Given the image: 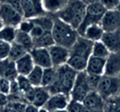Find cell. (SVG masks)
<instances>
[{"instance_id": "1", "label": "cell", "mask_w": 120, "mask_h": 112, "mask_svg": "<svg viewBox=\"0 0 120 112\" xmlns=\"http://www.w3.org/2000/svg\"><path fill=\"white\" fill-rule=\"evenodd\" d=\"M92 41L83 36H78L77 40L69 49V58L67 65L76 70L77 72L85 71L89 58L92 55Z\"/></svg>"}, {"instance_id": "2", "label": "cell", "mask_w": 120, "mask_h": 112, "mask_svg": "<svg viewBox=\"0 0 120 112\" xmlns=\"http://www.w3.org/2000/svg\"><path fill=\"white\" fill-rule=\"evenodd\" d=\"M56 69H57L56 79L53 84L47 88V90L51 95L58 94V93L70 95L78 72L67 64L57 67Z\"/></svg>"}, {"instance_id": "3", "label": "cell", "mask_w": 120, "mask_h": 112, "mask_svg": "<svg viewBox=\"0 0 120 112\" xmlns=\"http://www.w3.org/2000/svg\"><path fill=\"white\" fill-rule=\"evenodd\" d=\"M87 5L81 0H68L66 5L58 11L54 16L71 25L73 28L78 29L84 19Z\"/></svg>"}, {"instance_id": "4", "label": "cell", "mask_w": 120, "mask_h": 112, "mask_svg": "<svg viewBox=\"0 0 120 112\" xmlns=\"http://www.w3.org/2000/svg\"><path fill=\"white\" fill-rule=\"evenodd\" d=\"M53 17H54V25L51 32L53 39L55 41V44L70 49L75 43V41L77 40L78 36H79L77 29L73 28L71 25L67 24L66 22L62 21L61 19H59L58 17L54 15Z\"/></svg>"}, {"instance_id": "5", "label": "cell", "mask_w": 120, "mask_h": 112, "mask_svg": "<svg viewBox=\"0 0 120 112\" xmlns=\"http://www.w3.org/2000/svg\"><path fill=\"white\" fill-rule=\"evenodd\" d=\"M105 12H106V9L101 5V3L99 1L87 5L84 19L77 29V32L79 34V36L84 35L85 30L89 26L94 25V24H100Z\"/></svg>"}, {"instance_id": "6", "label": "cell", "mask_w": 120, "mask_h": 112, "mask_svg": "<svg viewBox=\"0 0 120 112\" xmlns=\"http://www.w3.org/2000/svg\"><path fill=\"white\" fill-rule=\"evenodd\" d=\"M96 91L105 101H108L120 93V78L106 75L101 76Z\"/></svg>"}, {"instance_id": "7", "label": "cell", "mask_w": 120, "mask_h": 112, "mask_svg": "<svg viewBox=\"0 0 120 112\" xmlns=\"http://www.w3.org/2000/svg\"><path fill=\"white\" fill-rule=\"evenodd\" d=\"M92 89L88 83V74L86 71L78 72L77 77L75 79L73 88L70 92V98L73 100L82 102L84 98L91 92Z\"/></svg>"}, {"instance_id": "8", "label": "cell", "mask_w": 120, "mask_h": 112, "mask_svg": "<svg viewBox=\"0 0 120 112\" xmlns=\"http://www.w3.org/2000/svg\"><path fill=\"white\" fill-rule=\"evenodd\" d=\"M0 19L2 20L4 26L18 28L19 24L23 21L24 17L20 11L15 9L14 7L7 4H1L0 5Z\"/></svg>"}, {"instance_id": "9", "label": "cell", "mask_w": 120, "mask_h": 112, "mask_svg": "<svg viewBox=\"0 0 120 112\" xmlns=\"http://www.w3.org/2000/svg\"><path fill=\"white\" fill-rule=\"evenodd\" d=\"M100 25L104 32H112L120 29V10H107L102 17Z\"/></svg>"}, {"instance_id": "10", "label": "cell", "mask_w": 120, "mask_h": 112, "mask_svg": "<svg viewBox=\"0 0 120 112\" xmlns=\"http://www.w3.org/2000/svg\"><path fill=\"white\" fill-rule=\"evenodd\" d=\"M48 50H49V54H50L53 67L57 68V67L67 64V61H68V58H69L68 48L54 44V45H52L51 47L48 48Z\"/></svg>"}, {"instance_id": "11", "label": "cell", "mask_w": 120, "mask_h": 112, "mask_svg": "<svg viewBox=\"0 0 120 112\" xmlns=\"http://www.w3.org/2000/svg\"><path fill=\"white\" fill-rule=\"evenodd\" d=\"M70 95L58 93V94H52L46 104L44 105V108L49 112H54L57 110L66 109L67 105L70 101Z\"/></svg>"}, {"instance_id": "12", "label": "cell", "mask_w": 120, "mask_h": 112, "mask_svg": "<svg viewBox=\"0 0 120 112\" xmlns=\"http://www.w3.org/2000/svg\"><path fill=\"white\" fill-rule=\"evenodd\" d=\"M29 53L36 66H39L43 69L53 66L48 48H33Z\"/></svg>"}, {"instance_id": "13", "label": "cell", "mask_w": 120, "mask_h": 112, "mask_svg": "<svg viewBox=\"0 0 120 112\" xmlns=\"http://www.w3.org/2000/svg\"><path fill=\"white\" fill-rule=\"evenodd\" d=\"M83 106L91 110L103 112L105 108V100L100 96V94L96 90H92L88 93V95L85 97L82 101Z\"/></svg>"}, {"instance_id": "14", "label": "cell", "mask_w": 120, "mask_h": 112, "mask_svg": "<svg viewBox=\"0 0 120 112\" xmlns=\"http://www.w3.org/2000/svg\"><path fill=\"white\" fill-rule=\"evenodd\" d=\"M101 41L110 53H120V29L112 32H104Z\"/></svg>"}, {"instance_id": "15", "label": "cell", "mask_w": 120, "mask_h": 112, "mask_svg": "<svg viewBox=\"0 0 120 112\" xmlns=\"http://www.w3.org/2000/svg\"><path fill=\"white\" fill-rule=\"evenodd\" d=\"M120 74V53H110L106 58L104 75L118 77Z\"/></svg>"}, {"instance_id": "16", "label": "cell", "mask_w": 120, "mask_h": 112, "mask_svg": "<svg viewBox=\"0 0 120 112\" xmlns=\"http://www.w3.org/2000/svg\"><path fill=\"white\" fill-rule=\"evenodd\" d=\"M105 63H106V59L95 57V56L91 55V57L88 60L85 71L90 75L103 76L105 71Z\"/></svg>"}, {"instance_id": "17", "label": "cell", "mask_w": 120, "mask_h": 112, "mask_svg": "<svg viewBox=\"0 0 120 112\" xmlns=\"http://www.w3.org/2000/svg\"><path fill=\"white\" fill-rule=\"evenodd\" d=\"M17 76L18 72L14 61L10 60L9 58L0 60V77L12 81L16 79Z\"/></svg>"}, {"instance_id": "18", "label": "cell", "mask_w": 120, "mask_h": 112, "mask_svg": "<svg viewBox=\"0 0 120 112\" xmlns=\"http://www.w3.org/2000/svg\"><path fill=\"white\" fill-rule=\"evenodd\" d=\"M15 65H16L18 75H23V76H28V74L32 71V69L35 66L29 52L24 56H22L17 61H15Z\"/></svg>"}, {"instance_id": "19", "label": "cell", "mask_w": 120, "mask_h": 112, "mask_svg": "<svg viewBox=\"0 0 120 112\" xmlns=\"http://www.w3.org/2000/svg\"><path fill=\"white\" fill-rule=\"evenodd\" d=\"M51 94L49 91L47 90V88H45L43 86H39V87H35V95H34V99L31 104H33L34 106L38 107V108H42L44 105L46 104L48 101L49 97Z\"/></svg>"}, {"instance_id": "20", "label": "cell", "mask_w": 120, "mask_h": 112, "mask_svg": "<svg viewBox=\"0 0 120 112\" xmlns=\"http://www.w3.org/2000/svg\"><path fill=\"white\" fill-rule=\"evenodd\" d=\"M68 0H42V7L45 13L54 15L66 5Z\"/></svg>"}, {"instance_id": "21", "label": "cell", "mask_w": 120, "mask_h": 112, "mask_svg": "<svg viewBox=\"0 0 120 112\" xmlns=\"http://www.w3.org/2000/svg\"><path fill=\"white\" fill-rule=\"evenodd\" d=\"M104 34V30L102 29L100 24H94L87 27V29L84 32L83 37L88 39L92 42H96V41H100L102 39V36Z\"/></svg>"}, {"instance_id": "22", "label": "cell", "mask_w": 120, "mask_h": 112, "mask_svg": "<svg viewBox=\"0 0 120 112\" xmlns=\"http://www.w3.org/2000/svg\"><path fill=\"white\" fill-rule=\"evenodd\" d=\"M54 44L55 41L53 39L51 31H45L40 37L33 39L34 48H49Z\"/></svg>"}, {"instance_id": "23", "label": "cell", "mask_w": 120, "mask_h": 112, "mask_svg": "<svg viewBox=\"0 0 120 112\" xmlns=\"http://www.w3.org/2000/svg\"><path fill=\"white\" fill-rule=\"evenodd\" d=\"M33 24L40 26L41 28H43L45 31H51L54 25V17L53 15L50 16L48 14H43V15H39L37 17H34L32 19H30Z\"/></svg>"}, {"instance_id": "24", "label": "cell", "mask_w": 120, "mask_h": 112, "mask_svg": "<svg viewBox=\"0 0 120 112\" xmlns=\"http://www.w3.org/2000/svg\"><path fill=\"white\" fill-rule=\"evenodd\" d=\"M15 42H17L21 46H23L28 52H30L34 48V46H33V38L31 37V35L29 33L20 31L19 29H17V31H16Z\"/></svg>"}, {"instance_id": "25", "label": "cell", "mask_w": 120, "mask_h": 112, "mask_svg": "<svg viewBox=\"0 0 120 112\" xmlns=\"http://www.w3.org/2000/svg\"><path fill=\"white\" fill-rule=\"evenodd\" d=\"M56 74H57V69L53 66L48 67V68H44L41 86H43L45 88H48L49 86H51L56 79Z\"/></svg>"}, {"instance_id": "26", "label": "cell", "mask_w": 120, "mask_h": 112, "mask_svg": "<svg viewBox=\"0 0 120 112\" xmlns=\"http://www.w3.org/2000/svg\"><path fill=\"white\" fill-rule=\"evenodd\" d=\"M27 77L33 87L41 86V84H42V77H43V68L35 65L34 68L28 74Z\"/></svg>"}, {"instance_id": "27", "label": "cell", "mask_w": 120, "mask_h": 112, "mask_svg": "<svg viewBox=\"0 0 120 112\" xmlns=\"http://www.w3.org/2000/svg\"><path fill=\"white\" fill-rule=\"evenodd\" d=\"M28 51L25 49L23 46H21L20 44H18L17 42H14L11 44V48H10V52H9V56L8 58L12 61H17L18 59H20L22 56H24L25 54H27Z\"/></svg>"}, {"instance_id": "28", "label": "cell", "mask_w": 120, "mask_h": 112, "mask_svg": "<svg viewBox=\"0 0 120 112\" xmlns=\"http://www.w3.org/2000/svg\"><path fill=\"white\" fill-rule=\"evenodd\" d=\"M110 54V51L108 50V48L105 46V44L102 41H96L93 43V47H92V56L95 57H99V58H104L106 59Z\"/></svg>"}, {"instance_id": "29", "label": "cell", "mask_w": 120, "mask_h": 112, "mask_svg": "<svg viewBox=\"0 0 120 112\" xmlns=\"http://www.w3.org/2000/svg\"><path fill=\"white\" fill-rule=\"evenodd\" d=\"M17 28L11 27V26H4L0 30V40H3L7 43L12 44L15 41Z\"/></svg>"}, {"instance_id": "30", "label": "cell", "mask_w": 120, "mask_h": 112, "mask_svg": "<svg viewBox=\"0 0 120 112\" xmlns=\"http://www.w3.org/2000/svg\"><path fill=\"white\" fill-rule=\"evenodd\" d=\"M16 81H17V83H18V86H19V90H20V92L23 95L33 88L32 84L30 83V81L28 80V77L27 76L18 75L17 78H16Z\"/></svg>"}, {"instance_id": "31", "label": "cell", "mask_w": 120, "mask_h": 112, "mask_svg": "<svg viewBox=\"0 0 120 112\" xmlns=\"http://www.w3.org/2000/svg\"><path fill=\"white\" fill-rule=\"evenodd\" d=\"M105 9L107 10H120V0H98Z\"/></svg>"}, {"instance_id": "32", "label": "cell", "mask_w": 120, "mask_h": 112, "mask_svg": "<svg viewBox=\"0 0 120 112\" xmlns=\"http://www.w3.org/2000/svg\"><path fill=\"white\" fill-rule=\"evenodd\" d=\"M83 104L80 101H77V100H73L70 99V101L68 103V105L66 107V110L68 112H82L83 111Z\"/></svg>"}, {"instance_id": "33", "label": "cell", "mask_w": 120, "mask_h": 112, "mask_svg": "<svg viewBox=\"0 0 120 112\" xmlns=\"http://www.w3.org/2000/svg\"><path fill=\"white\" fill-rule=\"evenodd\" d=\"M10 48H11L10 43H7L3 40H0V60L8 58Z\"/></svg>"}, {"instance_id": "34", "label": "cell", "mask_w": 120, "mask_h": 112, "mask_svg": "<svg viewBox=\"0 0 120 112\" xmlns=\"http://www.w3.org/2000/svg\"><path fill=\"white\" fill-rule=\"evenodd\" d=\"M33 27H34V24H33V22L30 19H23V21L19 24L17 29H19V30L22 31V32L29 33L30 34V32H31Z\"/></svg>"}, {"instance_id": "35", "label": "cell", "mask_w": 120, "mask_h": 112, "mask_svg": "<svg viewBox=\"0 0 120 112\" xmlns=\"http://www.w3.org/2000/svg\"><path fill=\"white\" fill-rule=\"evenodd\" d=\"M10 87H11V81L6 79V78L0 77V93L8 95L10 93Z\"/></svg>"}, {"instance_id": "36", "label": "cell", "mask_w": 120, "mask_h": 112, "mask_svg": "<svg viewBox=\"0 0 120 112\" xmlns=\"http://www.w3.org/2000/svg\"><path fill=\"white\" fill-rule=\"evenodd\" d=\"M8 105L16 112H24L26 109V106H27V103L23 101H16V102H9Z\"/></svg>"}, {"instance_id": "37", "label": "cell", "mask_w": 120, "mask_h": 112, "mask_svg": "<svg viewBox=\"0 0 120 112\" xmlns=\"http://www.w3.org/2000/svg\"><path fill=\"white\" fill-rule=\"evenodd\" d=\"M101 76H97V75H90L88 74V83L90 85L92 90H96L98 87V84L100 82Z\"/></svg>"}, {"instance_id": "38", "label": "cell", "mask_w": 120, "mask_h": 112, "mask_svg": "<svg viewBox=\"0 0 120 112\" xmlns=\"http://www.w3.org/2000/svg\"><path fill=\"white\" fill-rule=\"evenodd\" d=\"M0 3H1V4L10 5L21 12V0H0Z\"/></svg>"}, {"instance_id": "39", "label": "cell", "mask_w": 120, "mask_h": 112, "mask_svg": "<svg viewBox=\"0 0 120 112\" xmlns=\"http://www.w3.org/2000/svg\"><path fill=\"white\" fill-rule=\"evenodd\" d=\"M44 32H45V30L43 28H41L40 26L34 24V27H33L31 32H30V35H31V37L34 39V38H38V37H40Z\"/></svg>"}, {"instance_id": "40", "label": "cell", "mask_w": 120, "mask_h": 112, "mask_svg": "<svg viewBox=\"0 0 120 112\" xmlns=\"http://www.w3.org/2000/svg\"><path fill=\"white\" fill-rule=\"evenodd\" d=\"M8 103H9L8 95L3 94V93H0V108L6 106Z\"/></svg>"}, {"instance_id": "41", "label": "cell", "mask_w": 120, "mask_h": 112, "mask_svg": "<svg viewBox=\"0 0 120 112\" xmlns=\"http://www.w3.org/2000/svg\"><path fill=\"white\" fill-rule=\"evenodd\" d=\"M39 111V108L34 106L33 104H27L26 106V109L24 112H38Z\"/></svg>"}, {"instance_id": "42", "label": "cell", "mask_w": 120, "mask_h": 112, "mask_svg": "<svg viewBox=\"0 0 120 112\" xmlns=\"http://www.w3.org/2000/svg\"><path fill=\"white\" fill-rule=\"evenodd\" d=\"M0 112H16L14 109H12L8 104H7L6 106H4V107H1L0 108Z\"/></svg>"}, {"instance_id": "43", "label": "cell", "mask_w": 120, "mask_h": 112, "mask_svg": "<svg viewBox=\"0 0 120 112\" xmlns=\"http://www.w3.org/2000/svg\"><path fill=\"white\" fill-rule=\"evenodd\" d=\"M83 3H85L86 5H89V4H92V3H94V2H97L98 0H81Z\"/></svg>"}, {"instance_id": "44", "label": "cell", "mask_w": 120, "mask_h": 112, "mask_svg": "<svg viewBox=\"0 0 120 112\" xmlns=\"http://www.w3.org/2000/svg\"><path fill=\"white\" fill-rule=\"evenodd\" d=\"M38 112H49V111L46 110L44 107H42V108H39V111H38Z\"/></svg>"}, {"instance_id": "45", "label": "cell", "mask_w": 120, "mask_h": 112, "mask_svg": "<svg viewBox=\"0 0 120 112\" xmlns=\"http://www.w3.org/2000/svg\"><path fill=\"white\" fill-rule=\"evenodd\" d=\"M4 27V24H3V22H2V20L0 19V30H1V29Z\"/></svg>"}, {"instance_id": "46", "label": "cell", "mask_w": 120, "mask_h": 112, "mask_svg": "<svg viewBox=\"0 0 120 112\" xmlns=\"http://www.w3.org/2000/svg\"><path fill=\"white\" fill-rule=\"evenodd\" d=\"M54 112H68L66 109H62V110H57V111H54Z\"/></svg>"}, {"instance_id": "47", "label": "cell", "mask_w": 120, "mask_h": 112, "mask_svg": "<svg viewBox=\"0 0 120 112\" xmlns=\"http://www.w3.org/2000/svg\"><path fill=\"white\" fill-rule=\"evenodd\" d=\"M35 2H38V3H41V4H42V0H34Z\"/></svg>"}, {"instance_id": "48", "label": "cell", "mask_w": 120, "mask_h": 112, "mask_svg": "<svg viewBox=\"0 0 120 112\" xmlns=\"http://www.w3.org/2000/svg\"><path fill=\"white\" fill-rule=\"evenodd\" d=\"M118 77H119V78H120V74H119V76H118Z\"/></svg>"}, {"instance_id": "49", "label": "cell", "mask_w": 120, "mask_h": 112, "mask_svg": "<svg viewBox=\"0 0 120 112\" xmlns=\"http://www.w3.org/2000/svg\"><path fill=\"white\" fill-rule=\"evenodd\" d=\"M0 5H1V3H0Z\"/></svg>"}]
</instances>
